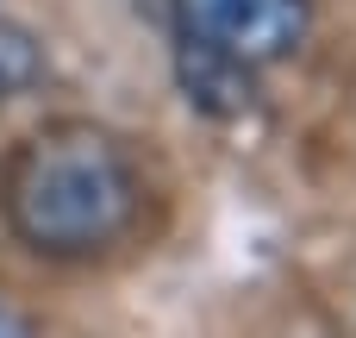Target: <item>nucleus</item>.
I'll use <instances>...</instances> for the list:
<instances>
[{
	"instance_id": "nucleus-4",
	"label": "nucleus",
	"mask_w": 356,
	"mask_h": 338,
	"mask_svg": "<svg viewBox=\"0 0 356 338\" xmlns=\"http://www.w3.org/2000/svg\"><path fill=\"white\" fill-rule=\"evenodd\" d=\"M31 69H38V63H31V44H25L19 31H0V94H6V88H19Z\"/></svg>"
},
{
	"instance_id": "nucleus-5",
	"label": "nucleus",
	"mask_w": 356,
	"mask_h": 338,
	"mask_svg": "<svg viewBox=\"0 0 356 338\" xmlns=\"http://www.w3.org/2000/svg\"><path fill=\"white\" fill-rule=\"evenodd\" d=\"M0 338H25V326H19V320H13L6 307H0Z\"/></svg>"
},
{
	"instance_id": "nucleus-3",
	"label": "nucleus",
	"mask_w": 356,
	"mask_h": 338,
	"mask_svg": "<svg viewBox=\"0 0 356 338\" xmlns=\"http://www.w3.org/2000/svg\"><path fill=\"white\" fill-rule=\"evenodd\" d=\"M181 88L213 119H238L250 107V69H238V63H225L213 50H194V44H181Z\"/></svg>"
},
{
	"instance_id": "nucleus-1",
	"label": "nucleus",
	"mask_w": 356,
	"mask_h": 338,
	"mask_svg": "<svg viewBox=\"0 0 356 338\" xmlns=\"http://www.w3.org/2000/svg\"><path fill=\"white\" fill-rule=\"evenodd\" d=\"M144 207L131 151L94 119H50L13 144L0 169V213L38 257H100Z\"/></svg>"
},
{
	"instance_id": "nucleus-2",
	"label": "nucleus",
	"mask_w": 356,
	"mask_h": 338,
	"mask_svg": "<svg viewBox=\"0 0 356 338\" xmlns=\"http://www.w3.org/2000/svg\"><path fill=\"white\" fill-rule=\"evenodd\" d=\"M150 13H163L181 44L213 50L238 69L294 56V44L313 25L307 0H150Z\"/></svg>"
}]
</instances>
